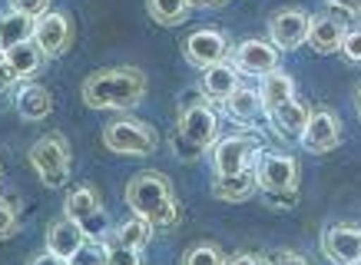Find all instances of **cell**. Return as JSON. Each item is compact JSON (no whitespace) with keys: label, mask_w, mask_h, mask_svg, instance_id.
Masks as SVG:
<instances>
[{"label":"cell","mask_w":361,"mask_h":265,"mask_svg":"<svg viewBox=\"0 0 361 265\" xmlns=\"http://www.w3.org/2000/svg\"><path fill=\"white\" fill-rule=\"evenodd\" d=\"M149 80L140 66H110L83 80L80 97L90 110H133L146 99Z\"/></svg>","instance_id":"obj_1"},{"label":"cell","mask_w":361,"mask_h":265,"mask_svg":"<svg viewBox=\"0 0 361 265\" xmlns=\"http://www.w3.org/2000/svg\"><path fill=\"white\" fill-rule=\"evenodd\" d=\"M126 202L136 216L153 222V229H173L176 222L183 219V206L173 196V183L156 169L136 173L126 183Z\"/></svg>","instance_id":"obj_2"},{"label":"cell","mask_w":361,"mask_h":265,"mask_svg":"<svg viewBox=\"0 0 361 265\" xmlns=\"http://www.w3.org/2000/svg\"><path fill=\"white\" fill-rule=\"evenodd\" d=\"M103 146L120 156H153L159 149V132L142 120L123 116L103 130Z\"/></svg>","instance_id":"obj_3"},{"label":"cell","mask_w":361,"mask_h":265,"mask_svg":"<svg viewBox=\"0 0 361 265\" xmlns=\"http://www.w3.org/2000/svg\"><path fill=\"white\" fill-rule=\"evenodd\" d=\"M30 166L37 169V176H40L44 186L50 189L66 186V179H70V143L60 132L40 136L30 146Z\"/></svg>","instance_id":"obj_4"},{"label":"cell","mask_w":361,"mask_h":265,"mask_svg":"<svg viewBox=\"0 0 361 265\" xmlns=\"http://www.w3.org/2000/svg\"><path fill=\"white\" fill-rule=\"evenodd\" d=\"M255 186L269 192H295L298 189V159L292 153H259L252 163Z\"/></svg>","instance_id":"obj_5"},{"label":"cell","mask_w":361,"mask_h":265,"mask_svg":"<svg viewBox=\"0 0 361 265\" xmlns=\"http://www.w3.org/2000/svg\"><path fill=\"white\" fill-rule=\"evenodd\" d=\"M262 153V140L252 136V132H232L222 143H216V176H232V173H242V169H252L255 156Z\"/></svg>","instance_id":"obj_6"},{"label":"cell","mask_w":361,"mask_h":265,"mask_svg":"<svg viewBox=\"0 0 361 265\" xmlns=\"http://www.w3.org/2000/svg\"><path fill=\"white\" fill-rule=\"evenodd\" d=\"M229 37L222 30H212V27H202V30H192L183 40V56H186L189 66L196 70H209L216 63H226L229 60Z\"/></svg>","instance_id":"obj_7"},{"label":"cell","mask_w":361,"mask_h":265,"mask_svg":"<svg viewBox=\"0 0 361 265\" xmlns=\"http://www.w3.org/2000/svg\"><path fill=\"white\" fill-rule=\"evenodd\" d=\"M63 216L83 226L87 239H99L106 229V212H103V199L93 186H77L63 202Z\"/></svg>","instance_id":"obj_8"},{"label":"cell","mask_w":361,"mask_h":265,"mask_svg":"<svg viewBox=\"0 0 361 265\" xmlns=\"http://www.w3.org/2000/svg\"><path fill=\"white\" fill-rule=\"evenodd\" d=\"M176 132L186 136L192 143H199L202 149L216 143L219 136V116L209 103H189L186 110H179V123H176Z\"/></svg>","instance_id":"obj_9"},{"label":"cell","mask_w":361,"mask_h":265,"mask_svg":"<svg viewBox=\"0 0 361 265\" xmlns=\"http://www.w3.org/2000/svg\"><path fill=\"white\" fill-rule=\"evenodd\" d=\"M33 44L44 50V56H60L70 50L73 44V23H70V13L63 11H50L44 13L37 27H33Z\"/></svg>","instance_id":"obj_10"},{"label":"cell","mask_w":361,"mask_h":265,"mask_svg":"<svg viewBox=\"0 0 361 265\" xmlns=\"http://www.w3.org/2000/svg\"><path fill=\"white\" fill-rule=\"evenodd\" d=\"M229 60L239 73L265 77V73L279 70V47L269 40H242L235 50H229Z\"/></svg>","instance_id":"obj_11"},{"label":"cell","mask_w":361,"mask_h":265,"mask_svg":"<svg viewBox=\"0 0 361 265\" xmlns=\"http://www.w3.org/2000/svg\"><path fill=\"white\" fill-rule=\"evenodd\" d=\"M298 140H302V146H305L308 153H315V156L338 149V143H341V123H338V116H335L331 110H312L305 132H302Z\"/></svg>","instance_id":"obj_12"},{"label":"cell","mask_w":361,"mask_h":265,"mask_svg":"<svg viewBox=\"0 0 361 265\" xmlns=\"http://www.w3.org/2000/svg\"><path fill=\"white\" fill-rule=\"evenodd\" d=\"M322 252L335 265H358L361 262V226H331L322 235Z\"/></svg>","instance_id":"obj_13"},{"label":"cell","mask_w":361,"mask_h":265,"mask_svg":"<svg viewBox=\"0 0 361 265\" xmlns=\"http://www.w3.org/2000/svg\"><path fill=\"white\" fill-rule=\"evenodd\" d=\"M308 23H312V17L305 11L285 7L269 20V37L279 50H298L308 40Z\"/></svg>","instance_id":"obj_14"},{"label":"cell","mask_w":361,"mask_h":265,"mask_svg":"<svg viewBox=\"0 0 361 265\" xmlns=\"http://www.w3.org/2000/svg\"><path fill=\"white\" fill-rule=\"evenodd\" d=\"M87 242V232L80 222H73L70 216H60L47 226V252L56 255V259H63L70 262L73 255L80 252V245Z\"/></svg>","instance_id":"obj_15"},{"label":"cell","mask_w":361,"mask_h":265,"mask_svg":"<svg viewBox=\"0 0 361 265\" xmlns=\"http://www.w3.org/2000/svg\"><path fill=\"white\" fill-rule=\"evenodd\" d=\"M239 70L232 63H216L209 66V70H202V80H199V90H202V97L206 99H216V103H222V99H229L235 90H239Z\"/></svg>","instance_id":"obj_16"},{"label":"cell","mask_w":361,"mask_h":265,"mask_svg":"<svg viewBox=\"0 0 361 265\" xmlns=\"http://www.w3.org/2000/svg\"><path fill=\"white\" fill-rule=\"evenodd\" d=\"M54 110V97H50V90L40 87V83H23L17 90V113H20V120L27 123H40L50 116Z\"/></svg>","instance_id":"obj_17"},{"label":"cell","mask_w":361,"mask_h":265,"mask_svg":"<svg viewBox=\"0 0 361 265\" xmlns=\"http://www.w3.org/2000/svg\"><path fill=\"white\" fill-rule=\"evenodd\" d=\"M341 40H345V23L335 20V17H315L308 23V40L305 44L315 50V54H338Z\"/></svg>","instance_id":"obj_18"},{"label":"cell","mask_w":361,"mask_h":265,"mask_svg":"<svg viewBox=\"0 0 361 265\" xmlns=\"http://www.w3.org/2000/svg\"><path fill=\"white\" fill-rule=\"evenodd\" d=\"M272 123L275 130L282 132V136H302L308 126V116H312V110H308V103H302V99H285L282 106H275L272 113Z\"/></svg>","instance_id":"obj_19"},{"label":"cell","mask_w":361,"mask_h":265,"mask_svg":"<svg viewBox=\"0 0 361 265\" xmlns=\"http://www.w3.org/2000/svg\"><path fill=\"white\" fill-rule=\"evenodd\" d=\"M255 189L259 186H255V173H252V169H242V173H232V176L212 179V196L222 199V202H245Z\"/></svg>","instance_id":"obj_20"},{"label":"cell","mask_w":361,"mask_h":265,"mask_svg":"<svg viewBox=\"0 0 361 265\" xmlns=\"http://www.w3.org/2000/svg\"><path fill=\"white\" fill-rule=\"evenodd\" d=\"M33 27L37 20L33 17H23V13H4L0 17V54H7L13 47H23L33 40Z\"/></svg>","instance_id":"obj_21"},{"label":"cell","mask_w":361,"mask_h":265,"mask_svg":"<svg viewBox=\"0 0 361 265\" xmlns=\"http://www.w3.org/2000/svg\"><path fill=\"white\" fill-rule=\"evenodd\" d=\"M295 97V80L292 73H282V70H272L262 77V113H272L275 106H282L285 99Z\"/></svg>","instance_id":"obj_22"},{"label":"cell","mask_w":361,"mask_h":265,"mask_svg":"<svg viewBox=\"0 0 361 265\" xmlns=\"http://www.w3.org/2000/svg\"><path fill=\"white\" fill-rule=\"evenodd\" d=\"M149 239H153V222L142 219V216H133V219L120 222L116 226V232H113V242L126 245V249H146L149 245Z\"/></svg>","instance_id":"obj_23"},{"label":"cell","mask_w":361,"mask_h":265,"mask_svg":"<svg viewBox=\"0 0 361 265\" xmlns=\"http://www.w3.org/2000/svg\"><path fill=\"white\" fill-rule=\"evenodd\" d=\"M222 106H226V113H229L235 123H252L259 113H262V99H259L255 90L239 87L229 99H222Z\"/></svg>","instance_id":"obj_24"},{"label":"cell","mask_w":361,"mask_h":265,"mask_svg":"<svg viewBox=\"0 0 361 265\" xmlns=\"http://www.w3.org/2000/svg\"><path fill=\"white\" fill-rule=\"evenodd\" d=\"M7 63L13 66V73L20 80H27V77H33V73H40V66H44V50L33 44H23V47H13V50H7Z\"/></svg>","instance_id":"obj_25"},{"label":"cell","mask_w":361,"mask_h":265,"mask_svg":"<svg viewBox=\"0 0 361 265\" xmlns=\"http://www.w3.org/2000/svg\"><path fill=\"white\" fill-rule=\"evenodd\" d=\"M146 11L159 27H176L189 17V0H146Z\"/></svg>","instance_id":"obj_26"},{"label":"cell","mask_w":361,"mask_h":265,"mask_svg":"<svg viewBox=\"0 0 361 265\" xmlns=\"http://www.w3.org/2000/svg\"><path fill=\"white\" fill-rule=\"evenodd\" d=\"M183 265H226V255H222L219 245L199 242V245H192V249L183 255Z\"/></svg>","instance_id":"obj_27"},{"label":"cell","mask_w":361,"mask_h":265,"mask_svg":"<svg viewBox=\"0 0 361 265\" xmlns=\"http://www.w3.org/2000/svg\"><path fill=\"white\" fill-rule=\"evenodd\" d=\"M70 265H106V242L87 239V242L80 245V252L70 259Z\"/></svg>","instance_id":"obj_28"},{"label":"cell","mask_w":361,"mask_h":265,"mask_svg":"<svg viewBox=\"0 0 361 265\" xmlns=\"http://www.w3.org/2000/svg\"><path fill=\"white\" fill-rule=\"evenodd\" d=\"M20 229V212L13 199H0V239H11Z\"/></svg>","instance_id":"obj_29"},{"label":"cell","mask_w":361,"mask_h":265,"mask_svg":"<svg viewBox=\"0 0 361 265\" xmlns=\"http://www.w3.org/2000/svg\"><path fill=\"white\" fill-rule=\"evenodd\" d=\"M106 265H142L140 252L136 249H126L120 242H110L106 245Z\"/></svg>","instance_id":"obj_30"},{"label":"cell","mask_w":361,"mask_h":265,"mask_svg":"<svg viewBox=\"0 0 361 265\" xmlns=\"http://www.w3.org/2000/svg\"><path fill=\"white\" fill-rule=\"evenodd\" d=\"M173 153L183 159V163H196V159H202V146L192 143V140H186V136H179V132H173Z\"/></svg>","instance_id":"obj_31"},{"label":"cell","mask_w":361,"mask_h":265,"mask_svg":"<svg viewBox=\"0 0 361 265\" xmlns=\"http://www.w3.org/2000/svg\"><path fill=\"white\" fill-rule=\"evenodd\" d=\"M13 13H23V17H33L40 20L44 13H50V0H7Z\"/></svg>","instance_id":"obj_32"},{"label":"cell","mask_w":361,"mask_h":265,"mask_svg":"<svg viewBox=\"0 0 361 265\" xmlns=\"http://www.w3.org/2000/svg\"><path fill=\"white\" fill-rule=\"evenodd\" d=\"M265 265H312V262L302 252H295V249H279V252H272L265 259Z\"/></svg>","instance_id":"obj_33"},{"label":"cell","mask_w":361,"mask_h":265,"mask_svg":"<svg viewBox=\"0 0 361 265\" xmlns=\"http://www.w3.org/2000/svg\"><path fill=\"white\" fill-rule=\"evenodd\" d=\"M341 54L348 56L351 63H361V30H345V40H341Z\"/></svg>","instance_id":"obj_34"},{"label":"cell","mask_w":361,"mask_h":265,"mask_svg":"<svg viewBox=\"0 0 361 265\" xmlns=\"http://www.w3.org/2000/svg\"><path fill=\"white\" fill-rule=\"evenodd\" d=\"M17 80H20V77L13 73V66L7 63V56L0 54V93H4V90H11L13 83H17Z\"/></svg>","instance_id":"obj_35"},{"label":"cell","mask_w":361,"mask_h":265,"mask_svg":"<svg viewBox=\"0 0 361 265\" xmlns=\"http://www.w3.org/2000/svg\"><path fill=\"white\" fill-rule=\"evenodd\" d=\"M226 265H265V259L255 252H239V255H229Z\"/></svg>","instance_id":"obj_36"},{"label":"cell","mask_w":361,"mask_h":265,"mask_svg":"<svg viewBox=\"0 0 361 265\" xmlns=\"http://www.w3.org/2000/svg\"><path fill=\"white\" fill-rule=\"evenodd\" d=\"M331 7H338V11L345 13H355V17H361V0H329Z\"/></svg>","instance_id":"obj_37"},{"label":"cell","mask_w":361,"mask_h":265,"mask_svg":"<svg viewBox=\"0 0 361 265\" xmlns=\"http://www.w3.org/2000/svg\"><path fill=\"white\" fill-rule=\"evenodd\" d=\"M27 265H70V262H63V259H56V255L44 252V255H37V259H30Z\"/></svg>","instance_id":"obj_38"},{"label":"cell","mask_w":361,"mask_h":265,"mask_svg":"<svg viewBox=\"0 0 361 265\" xmlns=\"http://www.w3.org/2000/svg\"><path fill=\"white\" fill-rule=\"evenodd\" d=\"M226 0H189V7H222Z\"/></svg>","instance_id":"obj_39"},{"label":"cell","mask_w":361,"mask_h":265,"mask_svg":"<svg viewBox=\"0 0 361 265\" xmlns=\"http://www.w3.org/2000/svg\"><path fill=\"white\" fill-rule=\"evenodd\" d=\"M355 106H358V116H361V87H358V93H355Z\"/></svg>","instance_id":"obj_40"},{"label":"cell","mask_w":361,"mask_h":265,"mask_svg":"<svg viewBox=\"0 0 361 265\" xmlns=\"http://www.w3.org/2000/svg\"><path fill=\"white\" fill-rule=\"evenodd\" d=\"M0 173H4V169H0Z\"/></svg>","instance_id":"obj_41"},{"label":"cell","mask_w":361,"mask_h":265,"mask_svg":"<svg viewBox=\"0 0 361 265\" xmlns=\"http://www.w3.org/2000/svg\"><path fill=\"white\" fill-rule=\"evenodd\" d=\"M358 265H361V262H358Z\"/></svg>","instance_id":"obj_42"}]
</instances>
